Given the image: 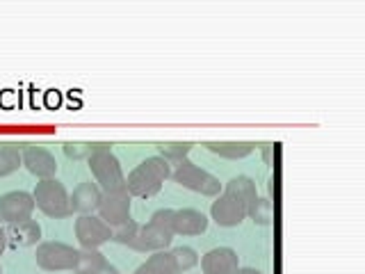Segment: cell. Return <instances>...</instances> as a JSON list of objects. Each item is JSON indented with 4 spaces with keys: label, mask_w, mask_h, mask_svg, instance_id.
I'll return each instance as SVG.
<instances>
[{
    "label": "cell",
    "mask_w": 365,
    "mask_h": 274,
    "mask_svg": "<svg viewBox=\"0 0 365 274\" xmlns=\"http://www.w3.org/2000/svg\"><path fill=\"white\" fill-rule=\"evenodd\" d=\"M3 226H5L7 247H11V249L34 247L41 240V226L34 220H21V222H11V224H3Z\"/></svg>",
    "instance_id": "12"
},
{
    "label": "cell",
    "mask_w": 365,
    "mask_h": 274,
    "mask_svg": "<svg viewBox=\"0 0 365 274\" xmlns=\"http://www.w3.org/2000/svg\"><path fill=\"white\" fill-rule=\"evenodd\" d=\"M114 274H121V272H114Z\"/></svg>",
    "instance_id": "30"
},
{
    "label": "cell",
    "mask_w": 365,
    "mask_h": 274,
    "mask_svg": "<svg viewBox=\"0 0 365 274\" xmlns=\"http://www.w3.org/2000/svg\"><path fill=\"white\" fill-rule=\"evenodd\" d=\"M34 199L26 190H14L0 194V224H11L21 220H32L34 213Z\"/></svg>",
    "instance_id": "8"
},
{
    "label": "cell",
    "mask_w": 365,
    "mask_h": 274,
    "mask_svg": "<svg viewBox=\"0 0 365 274\" xmlns=\"http://www.w3.org/2000/svg\"><path fill=\"white\" fill-rule=\"evenodd\" d=\"M203 146L226 160H240L256 151V142H205Z\"/></svg>",
    "instance_id": "18"
},
{
    "label": "cell",
    "mask_w": 365,
    "mask_h": 274,
    "mask_svg": "<svg viewBox=\"0 0 365 274\" xmlns=\"http://www.w3.org/2000/svg\"><path fill=\"white\" fill-rule=\"evenodd\" d=\"M133 197L128 192H103L101 203H98V217L112 228L130 220V208H133Z\"/></svg>",
    "instance_id": "9"
},
{
    "label": "cell",
    "mask_w": 365,
    "mask_h": 274,
    "mask_svg": "<svg viewBox=\"0 0 365 274\" xmlns=\"http://www.w3.org/2000/svg\"><path fill=\"white\" fill-rule=\"evenodd\" d=\"M233 274H262L260 270H256V268H237Z\"/></svg>",
    "instance_id": "28"
},
{
    "label": "cell",
    "mask_w": 365,
    "mask_h": 274,
    "mask_svg": "<svg viewBox=\"0 0 365 274\" xmlns=\"http://www.w3.org/2000/svg\"><path fill=\"white\" fill-rule=\"evenodd\" d=\"M169 254H171V260H174L176 274L178 272H187L199 263V254L192 247H174Z\"/></svg>",
    "instance_id": "23"
},
{
    "label": "cell",
    "mask_w": 365,
    "mask_h": 274,
    "mask_svg": "<svg viewBox=\"0 0 365 274\" xmlns=\"http://www.w3.org/2000/svg\"><path fill=\"white\" fill-rule=\"evenodd\" d=\"M192 148H194L192 142H160L158 144L160 158H165L169 165H176V167L182 163V160H187Z\"/></svg>",
    "instance_id": "21"
},
{
    "label": "cell",
    "mask_w": 365,
    "mask_h": 274,
    "mask_svg": "<svg viewBox=\"0 0 365 274\" xmlns=\"http://www.w3.org/2000/svg\"><path fill=\"white\" fill-rule=\"evenodd\" d=\"M137 231H140V224H137L135 220H128V222H123L119 226H114L112 228V243H117V245H123V247H133L135 243V238H137Z\"/></svg>",
    "instance_id": "24"
},
{
    "label": "cell",
    "mask_w": 365,
    "mask_h": 274,
    "mask_svg": "<svg viewBox=\"0 0 365 274\" xmlns=\"http://www.w3.org/2000/svg\"><path fill=\"white\" fill-rule=\"evenodd\" d=\"M103 197V190L91 181H83L80 186L73 188V192L68 194V201H71V213L78 215H94L98 203Z\"/></svg>",
    "instance_id": "14"
},
{
    "label": "cell",
    "mask_w": 365,
    "mask_h": 274,
    "mask_svg": "<svg viewBox=\"0 0 365 274\" xmlns=\"http://www.w3.org/2000/svg\"><path fill=\"white\" fill-rule=\"evenodd\" d=\"M210 215H212V220L217 224L228 228V226L242 224L247 220V215H249V208L237 197H233V194L222 192V194H217V199L212 201Z\"/></svg>",
    "instance_id": "10"
},
{
    "label": "cell",
    "mask_w": 365,
    "mask_h": 274,
    "mask_svg": "<svg viewBox=\"0 0 365 274\" xmlns=\"http://www.w3.org/2000/svg\"><path fill=\"white\" fill-rule=\"evenodd\" d=\"M76 238L80 249H98L112 240V226L103 222L98 215H80L76 220Z\"/></svg>",
    "instance_id": "7"
},
{
    "label": "cell",
    "mask_w": 365,
    "mask_h": 274,
    "mask_svg": "<svg viewBox=\"0 0 365 274\" xmlns=\"http://www.w3.org/2000/svg\"><path fill=\"white\" fill-rule=\"evenodd\" d=\"M247 217H251L254 224H258V226L272 224V220H274V203H272V199H260L258 197V201L251 206V210H249Z\"/></svg>",
    "instance_id": "25"
},
{
    "label": "cell",
    "mask_w": 365,
    "mask_h": 274,
    "mask_svg": "<svg viewBox=\"0 0 365 274\" xmlns=\"http://www.w3.org/2000/svg\"><path fill=\"white\" fill-rule=\"evenodd\" d=\"M240 268V256L231 247H215L201 258L203 274H233Z\"/></svg>",
    "instance_id": "13"
},
{
    "label": "cell",
    "mask_w": 365,
    "mask_h": 274,
    "mask_svg": "<svg viewBox=\"0 0 365 274\" xmlns=\"http://www.w3.org/2000/svg\"><path fill=\"white\" fill-rule=\"evenodd\" d=\"M205 228H208V217L201 210H194V208L174 210V220H171V231H174V235H201Z\"/></svg>",
    "instance_id": "15"
},
{
    "label": "cell",
    "mask_w": 365,
    "mask_h": 274,
    "mask_svg": "<svg viewBox=\"0 0 365 274\" xmlns=\"http://www.w3.org/2000/svg\"><path fill=\"white\" fill-rule=\"evenodd\" d=\"M135 274H176V268H174V260H171L169 251H153V254L135 270Z\"/></svg>",
    "instance_id": "19"
},
{
    "label": "cell",
    "mask_w": 365,
    "mask_h": 274,
    "mask_svg": "<svg viewBox=\"0 0 365 274\" xmlns=\"http://www.w3.org/2000/svg\"><path fill=\"white\" fill-rule=\"evenodd\" d=\"M87 163L96 178V186L103 192H128L125 190V174L121 169V163L112 151H98Z\"/></svg>",
    "instance_id": "4"
},
{
    "label": "cell",
    "mask_w": 365,
    "mask_h": 274,
    "mask_svg": "<svg viewBox=\"0 0 365 274\" xmlns=\"http://www.w3.org/2000/svg\"><path fill=\"white\" fill-rule=\"evenodd\" d=\"M171 220H174V210L171 208H160L151 215V220L146 224H140V231L133 243V251H165L171 240H174V231H171Z\"/></svg>",
    "instance_id": "2"
},
{
    "label": "cell",
    "mask_w": 365,
    "mask_h": 274,
    "mask_svg": "<svg viewBox=\"0 0 365 274\" xmlns=\"http://www.w3.org/2000/svg\"><path fill=\"white\" fill-rule=\"evenodd\" d=\"M73 272L76 274H114L117 270L110 265V260L103 256L98 249H80Z\"/></svg>",
    "instance_id": "16"
},
{
    "label": "cell",
    "mask_w": 365,
    "mask_h": 274,
    "mask_svg": "<svg viewBox=\"0 0 365 274\" xmlns=\"http://www.w3.org/2000/svg\"><path fill=\"white\" fill-rule=\"evenodd\" d=\"M78 251L71 245L66 243H55V240H48V243H39L37 245V265L46 272H66L73 270L78 263Z\"/></svg>",
    "instance_id": "6"
},
{
    "label": "cell",
    "mask_w": 365,
    "mask_h": 274,
    "mask_svg": "<svg viewBox=\"0 0 365 274\" xmlns=\"http://www.w3.org/2000/svg\"><path fill=\"white\" fill-rule=\"evenodd\" d=\"M0 274H3V268H0Z\"/></svg>",
    "instance_id": "29"
},
{
    "label": "cell",
    "mask_w": 365,
    "mask_h": 274,
    "mask_svg": "<svg viewBox=\"0 0 365 274\" xmlns=\"http://www.w3.org/2000/svg\"><path fill=\"white\" fill-rule=\"evenodd\" d=\"M34 206L48 217L55 220H64V217L73 215L71 213V201H68V192L64 188V183L57 178H43L39 181L32 190Z\"/></svg>",
    "instance_id": "3"
},
{
    "label": "cell",
    "mask_w": 365,
    "mask_h": 274,
    "mask_svg": "<svg viewBox=\"0 0 365 274\" xmlns=\"http://www.w3.org/2000/svg\"><path fill=\"white\" fill-rule=\"evenodd\" d=\"M21 160H23V167H26L32 176H37L39 181L55 178L57 160H55V156L48 151V148L28 144V146L21 148Z\"/></svg>",
    "instance_id": "11"
},
{
    "label": "cell",
    "mask_w": 365,
    "mask_h": 274,
    "mask_svg": "<svg viewBox=\"0 0 365 274\" xmlns=\"http://www.w3.org/2000/svg\"><path fill=\"white\" fill-rule=\"evenodd\" d=\"M171 176V165L165 158L151 156L142 160L128 176H125V190H128L130 197H140L148 199L155 197V194L163 190L165 181Z\"/></svg>",
    "instance_id": "1"
},
{
    "label": "cell",
    "mask_w": 365,
    "mask_h": 274,
    "mask_svg": "<svg viewBox=\"0 0 365 274\" xmlns=\"http://www.w3.org/2000/svg\"><path fill=\"white\" fill-rule=\"evenodd\" d=\"M171 178H174L180 188L199 192L203 197H217V194H222L220 178L212 176L210 171H205L194 163H190V160H182V163L171 171Z\"/></svg>",
    "instance_id": "5"
},
{
    "label": "cell",
    "mask_w": 365,
    "mask_h": 274,
    "mask_svg": "<svg viewBox=\"0 0 365 274\" xmlns=\"http://www.w3.org/2000/svg\"><path fill=\"white\" fill-rule=\"evenodd\" d=\"M21 165V148L16 144H0V178L14 174Z\"/></svg>",
    "instance_id": "22"
},
{
    "label": "cell",
    "mask_w": 365,
    "mask_h": 274,
    "mask_svg": "<svg viewBox=\"0 0 365 274\" xmlns=\"http://www.w3.org/2000/svg\"><path fill=\"white\" fill-rule=\"evenodd\" d=\"M274 146L277 144H272V142H265L260 148H262V160H265V165H272V151H274Z\"/></svg>",
    "instance_id": "26"
},
{
    "label": "cell",
    "mask_w": 365,
    "mask_h": 274,
    "mask_svg": "<svg viewBox=\"0 0 365 274\" xmlns=\"http://www.w3.org/2000/svg\"><path fill=\"white\" fill-rule=\"evenodd\" d=\"M62 148L71 160H89L98 151H112V142H64Z\"/></svg>",
    "instance_id": "20"
},
{
    "label": "cell",
    "mask_w": 365,
    "mask_h": 274,
    "mask_svg": "<svg viewBox=\"0 0 365 274\" xmlns=\"http://www.w3.org/2000/svg\"><path fill=\"white\" fill-rule=\"evenodd\" d=\"M224 192L228 194H233V197H237L240 201H242L247 208L251 210V206H254L258 201V190H256V183L251 176H245V174H240V176H233L231 181L226 183V188Z\"/></svg>",
    "instance_id": "17"
},
{
    "label": "cell",
    "mask_w": 365,
    "mask_h": 274,
    "mask_svg": "<svg viewBox=\"0 0 365 274\" xmlns=\"http://www.w3.org/2000/svg\"><path fill=\"white\" fill-rule=\"evenodd\" d=\"M7 249V238H5V226L0 224V256H3V251Z\"/></svg>",
    "instance_id": "27"
}]
</instances>
